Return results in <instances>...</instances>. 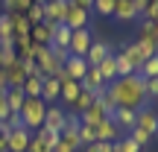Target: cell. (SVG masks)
<instances>
[{
    "instance_id": "2e32d148",
    "label": "cell",
    "mask_w": 158,
    "mask_h": 152,
    "mask_svg": "<svg viewBox=\"0 0 158 152\" xmlns=\"http://www.w3.org/2000/svg\"><path fill=\"white\" fill-rule=\"evenodd\" d=\"M62 68L68 70V76L76 79V82H82V76L88 73V62H85V56H68V62H64Z\"/></svg>"
},
{
    "instance_id": "ba28073f",
    "label": "cell",
    "mask_w": 158,
    "mask_h": 152,
    "mask_svg": "<svg viewBox=\"0 0 158 152\" xmlns=\"http://www.w3.org/2000/svg\"><path fill=\"white\" fill-rule=\"evenodd\" d=\"M94 44V35H91V29H76V32H70V56H85L88 53V47Z\"/></svg>"
},
{
    "instance_id": "60d3db41",
    "label": "cell",
    "mask_w": 158,
    "mask_h": 152,
    "mask_svg": "<svg viewBox=\"0 0 158 152\" xmlns=\"http://www.w3.org/2000/svg\"><path fill=\"white\" fill-rule=\"evenodd\" d=\"M147 21H152V23H158V0H152V3H149V9H147Z\"/></svg>"
},
{
    "instance_id": "4fadbf2b",
    "label": "cell",
    "mask_w": 158,
    "mask_h": 152,
    "mask_svg": "<svg viewBox=\"0 0 158 152\" xmlns=\"http://www.w3.org/2000/svg\"><path fill=\"white\" fill-rule=\"evenodd\" d=\"M64 108L59 105V102H53V105H47V114H44V129H53V132H62L64 129Z\"/></svg>"
},
{
    "instance_id": "f1b7e54d",
    "label": "cell",
    "mask_w": 158,
    "mask_h": 152,
    "mask_svg": "<svg viewBox=\"0 0 158 152\" xmlns=\"http://www.w3.org/2000/svg\"><path fill=\"white\" fill-rule=\"evenodd\" d=\"M91 12H97V15H102V18H111L114 15V0H94Z\"/></svg>"
},
{
    "instance_id": "30bf717a",
    "label": "cell",
    "mask_w": 158,
    "mask_h": 152,
    "mask_svg": "<svg viewBox=\"0 0 158 152\" xmlns=\"http://www.w3.org/2000/svg\"><path fill=\"white\" fill-rule=\"evenodd\" d=\"M29 141H32V132L29 129H12L9 138H6V146H9V152H27Z\"/></svg>"
},
{
    "instance_id": "ab89813d",
    "label": "cell",
    "mask_w": 158,
    "mask_h": 152,
    "mask_svg": "<svg viewBox=\"0 0 158 152\" xmlns=\"http://www.w3.org/2000/svg\"><path fill=\"white\" fill-rule=\"evenodd\" d=\"M147 100H158V79H147Z\"/></svg>"
},
{
    "instance_id": "6da1fadb",
    "label": "cell",
    "mask_w": 158,
    "mask_h": 152,
    "mask_svg": "<svg viewBox=\"0 0 158 152\" xmlns=\"http://www.w3.org/2000/svg\"><path fill=\"white\" fill-rule=\"evenodd\" d=\"M106 94H108V100H111L117 108L141 111V108L149 105V100H147V79H143L141 73L120 76V79H114V82H108Z\"/></svg>"
},
{
    "instance_id": "c3c4849f",
    "label": "cell",
    "mask_w": 158,
    "mask_h": 152,
    "mask_svg": "<svg viewBox=\"0 0 158 152\" xmlns=\"http://www.w3.org/2000/svg\"><path fill=\"white\" fill-rule=\"evenodd\" d=\"M82 152H100V149H97V143H91V146H82Z\"/></svg>"
},
{
    "instance_id": "f6af8a7d",
    "label": "cell",
    "mask_w": 158,
    "mask_h": 152,
    "mask_svg": "<svg viewBox=\"0 0 158 152\" xmlns=\"http://www.w3.org/2000/svg\"><path fill=\"white\" fill-rule=\"evenodd\" d=\"M53 152H76V149H73V146H68V143H62V141H59L56 146H53Z\"/></svg>"
},
{
    "instance_id": "836d02e7",
    "label": "cell",
    "mask_w": 158,
    "mask_h": 152,
    "mask_svg": "<svg viewBox=\"0 0 158 152\" xmlns=\"http://www.w3.org/2000/svg\"><path fill=\"white\" fill-rule=\"evenodd\" d=\"M114 152H141V146H138V143L132 141L129 135H123L117 143H114Z\"/></svg>"
},
{
    "instance_id": "cb8c5ba5",
    "label": "cell",
    "mask_w": 158,
    "mask_h": 152,
    "mask_svg": "<svg viewBox=\"0 0 158 152\" xmlns=\"http://www.w3.org/2000/svg\"><path fill=\"white\" fill-rule=\"evenodd\" d=\"M70 32H73V29H68L64 23H53V41H50V44L68 47V44H70Z\"/></svg>"
},
{
    "instance_id": "b9f144b4",
    "label": "cell",
    "mask_w": 158,
    "mask_h": 152,
    "mask_svg": "<svg viewBox=\"0 0 158 152\" xmlns=\"http://www.w3.org/2000/svg\"><path fill=\"white\" fill-rule=\"evenodd\" d=\"M149 3H152V0H135V9H138V18H143V15H147Z\"/></svg>"
},
{
    "instance_id": "f907efd6",
    "label": "cell",
    "mask_w": 158,
    "mask_h": 152,
    "mask_svg": "<svg viewBox=\"0 0 158 152\" xmlns=\"http://www.w3.org/2000/svg\"><path fill=\"white\" fill-rule=\"evenodd\" d=\"M41 3H56V0H41Z\"/></svg>"
},
{
    "instance_id": "52a82bcc",
    "label": "cell",
    "mask_w": 158,
    "mask_h": 152,
    "mask_svg": "<svg viewBox=\"0 0 158 152\" xmlns=\"http://www.w3.org/2000/svg\"><path fill=\"white\" fill-rule=\"evenodd\" d=\"M111 53H114L111 44H106V41H94V44L88 47V53H85V62H88V68H100Z\"/></svg>"
},
{
    "instance_id": "e575fe53",
    "label": "cell",
    "mask_w": 158,
    "mask_h": 152,
    "mask_svg": "<svg viewBox=\"0 0 158 152\" xmlns=\"http://www.w3.org/2000/svg\"><path fill=\"white\" fill-rule=\"evenodd\" d=\"M126 135H129V138H132V141H135V143H138V146H141V149L147 146L149 141H152V138H149L147 132H141V129H138V126H135V129H132V132H126Z\"/></svg>"
},
{
    "instance_id": "44dd1931",
    "label": "cell",
    "mask_w": 158,
    "mask_h": 152,
    "mask_svg": "<svg viewBox=\"0 0 158 152\" xmlns=\"http://www.w3.org/2000/svg\"><path fill=\"white\" fill-rule=\"evenodd\" d=\"M79 91H82V85L76 82V79H68V82H62V94H59V100L64 102V105H73Z\"/></svg>"
},
{
    "instance_id": "484cf974",
    "label": "cell",
    "mask_w": 158,
    "mask_h": 152,
    "mask_svg": "<svg viewBox=\"0 0 158 152\" xmlns=\"http://www.w3.org/2000/svg\"><path fill=\"white\" fill-rule=\"evenodd\" d=\"M97 70H100V76L106 79V82H114V79H117V64H114V53H111V56H108V59H106V62H102Z\"/></svg>"
},
{
    "instance_id": "bcb514c9",
    "label": "cell",
    "mask_w": 158,
    "mask_h": 152,
    "mask_svg": "<svg viewBox=\"0 0 158 152\" xmlns=\"http://www.w3.org/2000/svg\"><path fill=\"white\" fill-rule=\"evenodd\" d=\"M0 91H6V73H3V68H0Z\"/></svg>"
},
{
    "instance_id": "d4e9b609",
    "label": "cell",
    "mask_w": 158,
    "mask_h": 152,
    "mask_svg": "<svg viewBox=\"0 0 158 152\" xmlns=\"http://www.w3.org/2000/svg\"><path fill=\"white\" fill-rule=\"evenodd\" d=\"M41 82H44V79L27 76V82L21 85V88H23V94H27V100H41Z\"/></svg>"
},
{
    "instance_id": "3957f363",
    "label": "cell",
    "mask_w": 158,
    "mask_h": 152,
    "mask_svg": "<svg viewBox=\"0 0 158 152\" xmlns=\"http://www.w3.org/2000/svg\"><path fill=\"white\" fill-rule=\"evenodd\" d=\"M155 53H158L155 44H149V41H143V38L132 41V44H123V56L132 62V68H135V70H141V64L147 62V59H152Z\"/></svg>"
},
{
    "instance_id": "816d5d0a",
    "label": "cell",
    "mask_w": 158,
    "mask_h": 152,
    "mask_svg": "<svg viewBox=\"0 0 158 152\" xmlns=\"http://www.w3.org/2000/svg\"><path fill=\"white\" fill-rule=\"evenodd\" d=\"M155 102H158V100H155Z\"/></svg>"
},
{
    "instance_id": "ee69618b",
    "label": "cell",
    "mask_w": 158,
    "mask_h": 152,
    "mask_svg": "<svg viewBox=\"0 0 158 152\" xmlns=\"http://www.w3.org/2000/svg\"><path fill=\"white\" fill-rule=\"evenodd\" d=\"M97 149H100V152H114V143H108V141H97Z\"/></svg>"
},
{
    "instance_id": "f35d334b",
    "label": "cell",
    "mask_w": 158,
    "mask_h": 152,
    "mask_svg": "<svg viewBox=\"0 0 158 152\" xmlns=\"http://www.w3.org/2000/svg\"><path fill=\"white\" fill-rule=\"evenodd\" d=\"M6 123H9V129H27V126H23V120H21V111H9Z\"/></svg>"
},
{
    "instance_id": "83f0119b",
    "label": "cell",
    "mask_w": 158,
    "mask_h": 152,
    "mask_svg": "<svg viewBox=\"0 0 158 152\" xmlns=\"http://www.w3.org/2000/svg\"><path fill=\"white\" fill-rule=\"evenodd\" d=\"M138 73H141L143 79H158V53L141 64V70H138Z\"/></svg>"
},
{
    "instance_id": "5b68a950",
    "label": "cell",
    "mask_w": 158,
    "mask_h": 152,
    "mask_svg": "<svg viewBox=\"0 0 158 152\" xmlns=\"http://www.w3.org/2000/svg\"><path fill=\"white\" fill-rule=\"evenodd\" d=\"M94 135H97V141H108V143H117L120 138L126 135V132L120 129V126L114 123L111 117H106L102 123H97V126H94Z\"/></svg>"
},
{
    "instance_id": "7bdbcfd3",
    "label": "cell",
    "mask_w": 158,
    "mask_h": 152,
    "mask_svg": "<svg viewBox=\"0 0 158 152\" xmlns=\"http://www.w3.org/2000/svg\"><path fill=\"white\" fill-rule=\"evenodd\" d=\"M73 6H79V9H85V12H91V6H94V0H70Z\"/></svg>"
},
{
    "instance_id": "74e56055",
    "label": "cell",
    "mask_w": 158,
    "mask_h": 152,
    "mask_svg": "<svg viewBox=\"0 0 158 152\" xmlns=\"http://www.w3.org/2000/svg\"><path fill=\"white\" fill-rule=\"evenodd\" d=\"M35 132H38V135L44 138V141L50 143V146H56V143H59V132H53V129H44V126H41V129H35Z\"/></svg>"
},
{
    "instance_id": "7c38bea8",
    "label": "cell",
    "mask_w": 158,
    "mask_h": 152,
    "mask_svg": "<svg viewBox=\"0 0 158 152\" xmlns=\"http://www.w3.org/2000/svg\"><path fill=\"white\" fill-rule=\"evenodd\" d=\"M79 85H82V91H88V94H102V91H106V79H102L100 76V70H97V68H88V73H85L82 76V82H79Z\"/></svg>"
},
{
    "instance_id": "1f68e13d",
    "label": "cell",
    "mask_w": 158,
    "mask_h": 152,
    "mask_svg": "<svg viewBox=\"0 0 158 152\" xmlns=\"http://www.w3.org/2000/svg\"><path fill=\"white\" fill-rule=\"evenodd\" d=\"M27 21L32 23V27L44 21V3H32V6H29V9H27Z\"/></svg>"
},
{
    "instance_id": "9a60e30c",
    "label": "cell",
    "mask_w": 158,
    "mask_h": 152,
    "mask_svg": "<svg viewBox=\"0 0 158 152\" xmlns=\"http://www.w3.org/2000/svg\"><path fill=\"white\" fill-rule=\"evenodd\" d=\"M70 0H56V3H44V21L47 23H62L64 12H68Z\"/></svg>"
},
{
    "instance_id": "4dcf8cb0",
    "label": "cell",
    "mask_w": 158,
    "mask_h": 152,
    "mask_svg": "<svg viewBox=\"0 0 158 152\" xmlns=\"http://www.w3.org/2000/svg\"><path fill=\"white\" fill-rule=\"evenodd\" d=\"M27 152H53V146L38 135V132H32V141H29V149Z\"/></svg>"
},
{
    "instance_id": "9c48e42d",
    "label": "cell",
    "mask_w": 158,
    "mask_h": 152,
    "mask_svg": "<svg viewBox=\"0 0 158 152\" xmlns=\"http://www.w3.org/2000/svg\"><path fill=\"white\" fill-rule=\"evenodd\" d=\"M3 73H6V88H21V85L27 82V68H23L21 59H15L12 64H6Z\"/></svg>"
},
{
    "instance_id": "7a4b0ae2",
    "label": "cell",
    "mask_w": 158,
    "mask_h": 152,
    "mask_svg": "<svg viewBox=\"0 0 158 152\" xmlns=\"http://www.w3.org/2000/svg\"><path fill=\"white\" fill-rule=\"evenodd\" d=\"M44 114H47V102L44 100H27L21 105V120H23V126H27L29 132L44 126Z\"/></svg>"
},
{
    "instance_id": "d590c367",
    "label": "cell",
    "mask_w": 158,
    "mask_h": 152,
    "mask_svg": "<svg viewBox=\"0 0 158 152\" xmlns=\"http://www.w3.org/2000/svg\"><path fill=\"white\" fill-rule=\"evenodd\" d=\"M6 38H15L12 35V23H9V15H0V41H6Z\"/></svg>"
},
{
    "instance_id": "4316f807",
    "label": "cell",
    "mask_w": 158,
    "mask_h": 152,
    "mask_svg": "<svg viewBox=\"0 0 158 152\" xmlns=\"http://www.w3.org/2000/svg\"><path fill=\"white\" fill-rule=\"evenodd\" d=\"M114 64H117V79H120V76H132V73H138V70L132 68V62L123 56V53H114Z\"/></svg>"
},
{
    "instance_id": "7402d4cb",
    "label": "cell",
    "mask_w": 158,
    "mask_h": 152,
    "mask_svg": "<svg viewBox=\"0 0 158 152\" xmlns=\"http://www.w3.org/2000/svg\"><path fill=\"white\" fill-rule=\"evenodd\" d=\"M138 38H143V41H149V44H155V50H158V23L147 21V18H141V29H138Z\"/></svg>"
},
{
    "instance_id": "8992f818",
    "label": "cell",
    "mask_w": 158,
    "mask_h": 152,
    "mask_svg": "<svg viewBox=\"0 0 158 152\" xmlns=\"http://www.w3.org/2000/svg\"><path fill=\"white\" fill-rule=\"evenodd\" d=\"M106 117H108L106 105H102V102L94 97V102H91V105L85 108L82 114H79V126H91V129H94V126H97V123H102Z\"/></svg>"
},
{
    "instance_id": "e0dca14e",
    "label": "cell",
    "mask_w": 158,
    "mask_h": 152,
    "mask_svg": "<svg viewBox=\"0 0 158 152\" xmlns=\"http://www.w3.org/2000/svg\"><path fill=\"white\" fill-rule=\"evenodd\" d=\"M29 41H35V44H47V47H50V41H53V23H47V21L35 23V27L29 29Z\"/></svg>"
},
{
    "instance_id": "5bb4252c",
    "label": "cell",
    "mask_w": 158,
    "mask_h": 152,
    "mask_svg": "<svg viewBox=\"0 0 158 152\" xmlns=\"http://www.w3.org/2000/svg\"><path fill=\"white\" fill-rule=\"evenodd\" d=\"M114 21H120V23H129V21H135L138 18V9H135V0H114Z\"/></svg>"
},
{
    "instance_id": "8fae6325",
    "label": "cell",
    "mask_w": 158,
    "mask_h": 152,
    "mask_svg": "<svg viewBox=\"0 0 158 152\" xmlns=\"http://www.w3.org/2000/svg\"><path fill=\"white\" fill-rule=\"evenodd\" d=\"M135 126H138L141 132H147L149 138H152V135H158V114H155L149 105H147V108H141V111H138Z\"/></svg>"
},
{
    "instance_id": "ac0fdd59",
    "label": "cell",
    "mask_w": 158,
    "mask_h": 152,
    "mask_svg": "<svg viewBox=\"0 0 158 152\" xmlns=\"http://www.w3.org/2000/svg\"><path fill=\"white\" fill-rule=\"evenodd\" d=\"M111 120H114L123 132H132V129H135V120H138V111H132V108H114Z\"/></svg>"
},
{
    "instance_id": "7dc6e473",
    "label": "cell",
    "mask_w": 158,
    "mask_h": 152,
    "mask_svg": "<svg viewBox=\"0 0 158 152\" xmlns=\"http://www.w3.org/2000/svg\"><path fill=\"white\" fill-rule=\"evenodd\" d=\"M0 152H9V146H6V135H0Z\"/></svg>"
},
{
    "instance_id": "ffe728a7",
    "label": "cell",
    "mask_w": 158,
    "mask_h": 152,
    "mask_svg": "<svg viewBox=\"0 0 158 152\" xmlns=\"http://www.w3.org/2000/svg\"><path fill=\"white\" fill-rule=\"evenodd\" d=\"M59 94H62V85H59L53 76H47L44 82H41V100H44L47 105H53V102L59 100Z\"/></svg>"
},
{
    "instance_id": "277c9868",
    "label": "cell",
    "mask_w": 158,
    "mask_h": 152,
    "mask_svg": "<svg viewBox=\"0 0 158 152\" xmlns=\"http://www.w3.org/2000/svg\"><path fill=\"white\" fill-rule=\"evenodd\" d=\"M62 23L68 29H73V32H76V29H91V12H85V9H79V6L70 3L68 12H64V21Z\"/></svg>"
},
{
    "instance_id": "603a6c76",
    "label": "cell",
    "mask_w": 158,
    "mask_h": 152,
    "mask_svg": "<svg viewBox=\"0 0 158 152\" xmlns=\"http://www.w3.org/2000/svg\"><path fill=\"white\" fill-rule=\"evenodd\" d=\"M23 102H27L23 88H6V105H9V111H21Z\"/></svg>"
},
{
    "instance_id": "d6986e66",
    "label": "cell",
    "mask_w": 158,
    "mask_h": 152,
    "mask_svg": "<svg viewBox=\"0 0 158 152\" xmlns=\"http://www.w3.org/2000/svg\"><path fill=\"white\" fill-rule=\"evenodd\" d=\"M6 15H9V23H12V35H15V38H21V35H29L32 23L27 21V15H21V12H6Z\"/></svg>"
},
{
    "instance_id": "f546056e",
    "label": "cell",
    "mask_w": 158,
    "mask_h": 152,
    "mask_svg": "<svg viewBox=\"0 0 158 152\" xmlns=\"http://www.w3.org/2000/svg\"><path fill=\"white\" fill-rule=\"evenodd\" d=\"M29 6H32V0H3V12H21V15H27Z\"/></svg>"
},
{
    "instance_id": "d6a6232c",
    "label": "cell",
    "mask_w": 158,
    "mask_h": 152,
    "mask_svg": "<svg viewBox=\"0 0 158 152\" xmlns=\"http://www.w3.org/2000/svg\"><path fill=\"white\" fill-rule=\"evenodd\" d=\"M91 102H94V94H88V91H79V97H76V102H73V105H70V108H73L76 114H82L85 108L91 105Z\"/></svg>"
},
{
    "instance_id": "8d00e7d4",
    "label": "cell",
    "mask_w": 158,
    "mask_h": 152,
    "mask_svg": "<svg viewBox=\"0 0 158 152\" xmlns=\"http://www.w3.org/2000/svg\"><path fill=\"white\" fill-rule=\"evenodd\" d=\"M50 53L56 56V62H59V64H64V62H68V56H70L68 47H56V44H50Z\"/></svg>"
},
{
    "instance_id": "681fc988",
    "label": "cell",
    "mask_w": 158,
    "mask_h": 152,
    "mask_svg": "<svg viewBox=\"0 0 158 152\" xmlns=\"http://www.w3.org/2000/svg\"><path fill=\"white\" fill-rule=\"evenodd\" d=\"M0 68H3V50H0Z\"/></svg>"
}]
</instances>
